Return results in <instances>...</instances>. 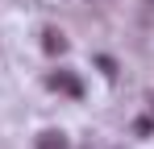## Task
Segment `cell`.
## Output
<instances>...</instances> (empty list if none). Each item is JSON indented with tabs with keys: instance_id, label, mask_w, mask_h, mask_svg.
<instances>
[{
	"instance_id": "cell-1",
	"label": "cell",
	"mask_w": 154,
	"mask_h": 149,
	"mask_svg": "<svg viewBox=\"0 0 154 149\" xmlns=\"http://www.w3.org/2000/svg\"><path fill=\"white\" fill-rule=\"evenodd\" d=\"M50 87H54V91H63V95H71V99L83 95V87H79V79H75L71 71H54V74H50Z\"/></svg>"
},
{
	"instance_id": "cell-7",
	"label": "cell",
	"mask_w": 154,
	"mask_h": 149,
	"mask_svg": "<svg viewBox=\"0 0 154 149\" xmlns=\"http://www.w3.org/2000/svg\"><path fill=\"white\" fill-rule=\"evenodd\" d=\"M150 116H154V108H150Z\"/></svg>"
},
{
	"instance_id": "cell-2",
	"label": "cell",
	"mask_w": 154,
	"mask_h": 149,
	"mask_svg": "<svg viewBox=\"0 0 154 149\" xmlns=\"http://www.w3.org/2000/svg\"><path fill=\"white\" fill-rule=\"evenodd\" d=\"M42 50H46V54H63V50H67V37H63L58 29H46V33H42Z\"/></svg>"
},
{
	"instance_id": "cell-4",
	"label": "cell",
	"mask_w": 154,
	"mask_h": 149,
	"mask_svg": "<svg viewBox=\"0 0 154 149\" xmlns=\"http://www.w3.org/2000/svg\"><path fill=\"white\" fill-rule=\"evenodd\" d=\"M133 137H154V116H142V120H133Z\"/></svg>"
},
{
	"instance_id": "cell-3",
	"label": "cell",
	"mask_w": 154,
	"mask_h": 149,
	"mask_svg": "<svg viewBox=\"0 0 154 149\" xmlns=\"http://www.w3.org/2000/svg\"><path fill=\"white\" fill-rule=\"evenodd\" d=\"M38 149H67V137H63V133H42V137H38Z\"/></svg>"
},
{
	"instance_id": "cell-5",
	"label": "cell",
	"mask_w": 154,
	"mask_h": 149,
	"mask_svg": "<svg viewBox=\"0 0 154 149\" xmlns=\"http://www.w3.org/2000/svg\"><path fill=\"white\" fill-rule=\"evenodd\" d=\"M96 66H100V74H104V79H112V74H117V62H112L108 54H100V58H96Z\"/></svg>"
},
{
	"instance_id": "cell-6",
	"label": "cell",
	"mask_w": 154,
	"mask_h": 149,
	"mask_svg": "<svg viewBox=\"0 0 154 149\" xmlns=\"http://www.w3.org/2000/svg\"><path fill=\"white\" fill-rule=\"evenodd\" d=\"M146 4H150V8H154V0H146Z\"/></svg>"
}]
</instances>
